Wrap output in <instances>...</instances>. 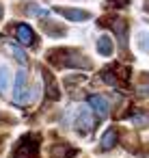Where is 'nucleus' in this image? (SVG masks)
<instances>
[{
  "label": "nucleus",
  "mask_w": 149,
  "mask_h": 158,
  "mask_svg": "<svg viewBox=\"0 0 149 158\" xmlns=\"http://www.w3.org/2000/svg\"><path fill=\"white\" fill-rule=\"evenodd\" d=\"M48 59H50V63L54 61V65H61V67H78V69L91 67L89 56L80 54L78 50H54L48 54Z\"/></svg>",
  "instance_id": "obj_1"
},
{
  "label": "nucleus",
  "mask_w": 149,
  "mask_h": 158,
  "mask_svg": "<svg viewBox=\"0 0 149 158\" xmlns=\"http://www.w3.org/2000/svg\"><path fill=\"white\" fill-rule=\"evenodd\" d=\"M2 13H5V9H2V5H0V18H2Z\"/></svg>",
  "instance_id": "obj_19"
},
{
  "label": "nucleus",
  "mask_w": 149,
  "mask_h": 158,
  "mask_svg": "<svg viewBox=\"0 0 149 158\" xmlns=\"http://www.w3.org/2000/svg\"><path fill=\"white\" fill-rule=\"evenodd\" d=\"M56 26H61V24H43V31L48 33V35H52V37H63L65 35V28H56Z\"/></svg>",
  "instance_id": "obj_17"
},
{
  "label": "nucleus",
  "mask_w": 149,
  "mask_h": 158,
  "mask_svg": "<svg viewBox=\"0 0 149 158\" xmlns=\"http://www.w3.org/2000/svg\"><path fill=\"white\" fill-rule=\"evenodd\" d=\"M43 76H46V89H48V98H52V100H58V98H61V91H58L56 82L50 78V74H48V72H43Z\"/></svg>",
  "instance_id": "obj_13"
},
{
  "label": "nucleus",
  "mask_w": 149,
  "mask_h": 158,
  "mask_svg": "<svg viewBox=\"0 0 149 158\" xmlns=\"http://www.w3.org/2000/svg\"><path fill=\"white\" fill-rule=\"evenodd\" d=\"M76 128L82 132V134H89L93 128H95V119H93V115H91V110H78V115H76Z\"/></svg>",
  "instance_id": "obj_6"
},
{
  "label": "nucleus",
  "mask_w": 149,
  "mask_h": 158,
  "mask_svg": "<svg viewBox=\"0 0 149 158\" xmlns=\"http://www.w3.org/2000/svg\"><path fill=\"white\" fill-rule=\"evenodd\" d=\"M132 123H134L136 128H147V126H149V113H147V110H134Z\"/></svg>",
  "instance_id": "obj_12"
},
{
  "label": "nucleus",
  "mask_w": 149,
  "mask_h": 158,
  "mask_svg": "<svg viewBox=\"0 0 149 158\" xmlns=\"http://www.w3.org/2000/svg\"><path fill=\"white\" fill-rule=\"evenodd\" d=\"M9 78H11V72L7 65H0V93H5L7 87H9Z\"/></svg>",
  "instance_id": "obj_14"
},
{
  "label": "nucleus",
  "mask_w": 149,
  "mask_h": 158,
  "mask_svg": "<svg viewBox=\"0 0 149 158\" xmlns=\"http://www.w3.org/2000/svg\"><path fill=\"white\" fill-rule=\"evenodd\" d=\"M89 104H91V108H93L99 117H106V115H108V110H110L108 100H106L104 95H91V98H89Z\"/></svg>",
  "instance_id": "obj_7"
},
{
  "label": "nucleus",
  "mask_w": 149,
  "mask_h": 158,
  "mask_svg": "<svg viewBox=\"0 0 149 158\" xmlns=\"http://www.w3.org/2000/svg\"><path fill=\"white\" fill-rule=\"evenodd\" d=\"M117 139H119V132H117V128H115V126L106 128V130H104V134H102V141H99L102 149H112V147L117 145Z\"/></svg>",
  "instance_id": "obj_8"
},
{
  "label": "nucleus",
  "mask_w": 149,
  "mask_h": 158,
  "mask_svg": "<svg viewBox=\"0 0 149 158\" xmlns=\"http://www.w3.org/2000/svg\"><path fill=\"white\" fill-rule=\"evenodd\" d=\"M26 13L28 15H35V18H46L48 15V9H43L41 5H26Z\"/></svg>",
  "instance_id": "obj_15"
},
{
  "label": "nucleus",
  "mask_w": 149,
  "mask_h": 158,
  "mask_svg": "<svg viewBox=\"0 0 149 158\" xmlns=\"http://www.w3.org/2000/svg\"><path fill=\"white\" fill-rule=\"evenodd\" d=\"M13 158H39V149H37V141L33 134H26L20 145L15 147V154Z\"/></svg>",
  "instance_id": "obj_2"
},
{
  "label": "nucleus",
  "mask_w": 149,
  "mask_h": 158,
  "mask_svg": "<svg viewBox=\"0 0 149 158\" xmlns=\"http://www.w3.org/2000/svg\"><path fill=\"white\" fill-rule=\"evenodd\" d=\"M50 154H52V158H74L78 154V149H74V147L69 149V145H52Z\"/></svg>",
  "instance_id": "obj_10"
},
{
  "label": "nucleus",
  "mask_w": 149,
  "mask_h": 158,
  "mask_svg": "<svg viewBox=\"0 0 149 158\" xmlns=\"http://www.w3.org/2000/svg\"><path fill=\"white\" fill-rule=\"evenodd\" d=\"M0 39H2V35H0Z\"/></svg>",
  "instance_id": "obj_20"
},
{
  "label": "nucleus",
  "mask_w": 149,
  "mask_h": 158,
  "mask_svg": "<svg viewBox=\"0 0 149 158\" xmlns=\"http://www.w3.org/2000/svg\"><path fill=\"white\" fill-rule=\"evenodd\" d=\"M13 33H15V37H18V44L24 46V48H33V46L37 44V35H35V31H33L28 24H24V22L13 24Z\"/></svg>",
  "instance_id": "obj_3"
},
{
  "label": "nucleus",
  "mask_w": 149,
  "mask_h": 158,
  "mask_svg": "<svg viewBox=\"0 0 149 158\" xmlns=\"http://www.w3.org/2000/svg\"><path fill=\"white\" fill-rule=\"evenodd\" d=\"M136 91H138L140 98H149V82H138Z\"/></svg>",
  "instance_id": "obj_18"
},
{
  "label": "nucleus",
  "mask_w": 149,
  "mask_h": 158,
  "mask_svg": "<svg viewBox=\"0 0 149 158\" xmlns=\"http://www.w3.org/2000/svg\"><path fill=\"white\" fill-rule=\"evenodd\" d=\"M54 11L69 22H84L91 18V13L87 9H76V7H54Z\"/></svg>",
  "instance_id": "obj_4"
},
{
  "label": "nucleus",
  "mask_w": 149,
  "mask_h": 158,
  "mask_svg": "<svg viewBox=\"0 0 149 158\" xmlns=\"http://www.w3.org/2000/svg\"><path fill=\"white\" fill-rule=\"evenodd\" d=\"M26 91H28V76H26V69H20L15 74V91H13L15 98H13V102L20 104L22 98L26 95Z\"/></svg>",
  "instance_id": "obj_5"
},
{
  "label": "nucleus",
  "mask_w": 149,
  "mask_h": 158,
  "mask_svg": "<svg viewBox=\"0 0 149 158\" xmlns=\"http://www.w3.org/2000/svg\"><path fill=\"white\" fill-rule=\"evenodd\" d=\"M97 52L102 56H112L115 46H112V37L110 35H99V39H97Z\"/></svg>",
  "instance_id": "obj_9"
},
{
  "label": "nucleus",
  "mask_w": 149,
  "mask_h": 158,
  "mask_svg": "<svg viewBox=\"0 0 149 158\" xmlns=\"http://www.w3.org/2000/svg\"><path fill=\"white\" fill-rule=\"evenodd\" d=\"M112 28L117 31V37H119V41H121V46L125 48L127 46V24H125V20H119V18H115L112 20Z\"/></svg>",
  "instance_id": "obj_11"
},
{
  "label": "nucleus",
  "mask_w": 149,
  "mask_h": 158,
  "mask_svg": "<svg viewBox=\"0 0 149 158\" xmlns=\"http://www.w3.org/2000/svg\"><path fill=\"white\" fill-rule=\"evenodd\" d=\"M11 50H13V56L20 61V65H22V69L28 65V59H26V54H24V50L18 46V44H11Z\"/></svg>",
  "instance_id": "obj_16"
}]
</instances>
